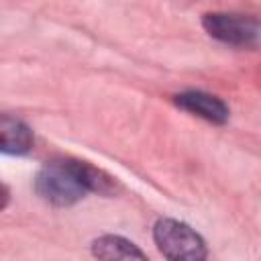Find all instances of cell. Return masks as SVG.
Instances as JSON below:
<instances>
[{"label":"cell","mask_w":261,"mask_h":261,"mask_svg":"<svg viewBox=\"0 0 261 261\" xmlns=\"http://www.w3.org/2000/svg\"><path fill=\"white\" fill-rule=\"evenodd\" d=\"M153 237L167 261H206L202 237L179 220L161 218L153 228Z\"/></svg>","instance_id":"7a4b0ae2"},{"label":"cell","mask_w":261,"mask_h":261,"mask_svg":"<svg viewBox=\"0 0 261 261\" xmlns=\"http://www.w3.org/2000/svg\"><path fill=\"white\" fill-rule=\"evenodd\" d=\"M204 29L210 37L230 43V45H255L261 39V24L249 16L241 14H224V12H212L206 14L202 20Z\"/></svg>","instance_id":"3957f363"},{"label":"cell","mask_w":261,"mask_h":261,"mask_svg":"<svg viewBox=\"0 0 261 261\" xmlns=\"http://www.w3.org/2000/svg\"><path fill=\"white\" fill-rule=\"evenodd\" d=\"M0 147L4 153L10 155H22L33 147V135L31 128L20 122L18 118L4 116L0 122Z\"/></svg>","instance_id":"8992f818"},{"label":"cell","mask_w":261,"mask_h":261,"mask_svg":"<svg viewBox=\"0 0 261 261\" xmlns=\"http://www.w3.org/2000/svg\"><path fill=\"white\" fill-rule=\"evenodd\" d=\"M92 253L98 261H149L137 245L116 234L96 239L92 243Z\"/></svg>","instance_id":"5b68a950"},{"label":"cell","mask_w":261,"mask_h":261,"mask_svg":"<svg viewBox=\"0 0 261 261\" xmlns=\"http://www.w3.org/2000/svg\"><path fill=\"white\" fill-rule=\"evenodd\" d=\"M35 186L39 196L55 206L75 204L88 192L80 171V161H71V159L47 163L39 171Z\"/></svg>","instance_id":"6da1fadb"},{"label":"cell","mask_w":261,"mask_h":261,"mask_svg":"<svg viewBox=\"0 0 261 261\" xmlns=\"http://www.w3.org/2000/svg\"><path fill=\"white\" fill-rule=\"evenodd\" d=\"M175 102L177 106H181L184 110L192 112V114H198L210 122H224L228 118V108L224 106L222 100H218L216 96H210V94H204V92H184V94H177L175 96Z\"/></svg>","instance_id":"277c9868"}]
</instances>
